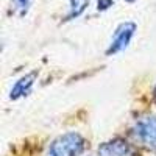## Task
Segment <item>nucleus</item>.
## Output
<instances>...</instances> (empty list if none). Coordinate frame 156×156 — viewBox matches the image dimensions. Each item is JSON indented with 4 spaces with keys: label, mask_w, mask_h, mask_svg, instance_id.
Segmentation results:
<instances>
[{
    "label": "nucleus",
    "mask_w": 156,
    "mask_h": 156,
    "mask_svg": "<svg viewBox=\"0 0 156 156\" xmlns=\"http://www.w3.org/2000/svg\"><path fill=\"white\" fill-rule=\"evenodd\" d=\"M131 133L136 142L156 156V117L154 115H142L136 119Z\"/></svg>",
    "instance_id": "nucleus-2"
},
{
    "label": "nucleus",
    "mask_w": 156,
    "mask_h": 156,
    "mask_svg": "<svg viewBox=\"0 0 156 156\" xmlns=\"http://www.w3.org/2000/svg\"><path fill=\"white\" fill-rule=\"evenodd\" d=\"M136 33V23L134 22H123L120 23L119 27L115 28L112 39L106 48V55H115V53H120L122 50H125L128 47V44L131 42V39Z\"/></svg>",
    "instance_id": "nucleus-3"
},
{
    "label": "nucleus",
    "mask_w": 156,
    "mask_h": 156,
    "mask_svg": "<svg viewBox=\"0 0 156 156\" xmlns=\"http://www.w3.org/2000/svg\"><path fill=\"white\" fill-rule=\"evenodd\" d=\"M36 78H37V72L36 70H33V72H30L27 75L20 76L19 80L14 83V86H12L11 92H9V98L11 100H19L20 97L28 95L31 92L33 86H34Z\"/></svg>",
    "instance_id": "nucleus-5"
},
{
    "label": "nucleus",
    "mask_w": 156,
    "mask_h": 156,
    "mask_svg": "<svg viewBox=\"0 0 156 156\" xmlns=\"http://www.w3.org/2000/svg\"><path fill=\"white\" fill-rule=\"evenodd\" d=\"M109 6H112V0H97L98 9H108Z\"/></svg>",
    "instance_id": "nucleus-8"
},
{
    "label": "nucleus",
    "mask_w": 156,
    "mask_h": 156,
    "mask_svg": "<svg viewBox=\"0 0 156 156\" xmlns=\"http://www.w3.org/2000/svg\"><path fill=\"white\" fill-rule=\"evenodd\" d=\"M84 150L86 139L75 131H69L51 140L47 156H81Z\"/></svg>",
    "instance_id": "nucleus-1"
},
{
    "label": "nucleus",
    "mask_w": 156,
    "mask_h": 156,
    "mask_svg": "<svg viewBox=\"0 0 156 156\" xmlns=\"http://www.w3.org/2000/svg\"><path fill=\"white\" fill-rule=\"evenodd\" d=\"M153 97H154V101H156V87H154V92H153Z\"/></svg>",
    "instance_id": "nucleus-9"
},
{
    "label": "nucleus",
    "mask_w": 156,
    "mask_h": 156,
    "mask_svg": "<svg viewBox=\"0 0 156 156\" xmlns=\"http://www.w3.org/2000/svg\"><path fill=\"white\" fill-rule=\"evenodd\" d=\"M126 2H133V0H126Z\"/></svg>",
    "instance_id": "nucleus-10"
},
{
    "label": "nucleus",
    "mask_w": 156,
    "mask_h": 156,
    "mask_svg": "<svg viewBox=\"0 0 156 156\" xmlns=\"http://www.w3.org/2000/svg\"><path fill=\"white\" fill-rule=\"evenodd\" d=\"M12 3H14V8L20 11V14H25L27 12V8L30 5V0H12Z\"/></svg>",
    "instance_id": "nucleus-7"
},
{
    "label": "nucleus",
    "mask_w": 156,
    "mask_h": 156,
    "mask_svg": "<svg viewBox=\"0 0 156 156\" xmlns=\"http://www.w3.org/2000/svg\"><path fill=\"white\" fill-rule=\"evenodd\" d=\"M69 12L66 19L67 20H72V19H76L80 17L83 12L86 11L87 5H89V0H69Z\"/></svg>",
    "instance_id": "nucleus-6"
},
{
    "label": "nucleus",
    "mask_w": 156,
    "mask_h": 156,
    "mask_svg": "<svg viewBox=\"0 0 156 156\" xmlns=\"http://www.w3.org/2000/svg\"><path fill=\"white\" fill-rule=\"evenodd\" d=\"M136 151L125 139H112L98 147V156H134Z\"/></svg>",
    "instance_id": "nucleus-4"
}]
</instances>
